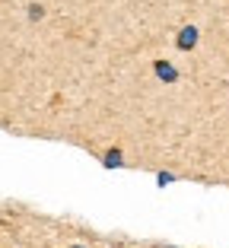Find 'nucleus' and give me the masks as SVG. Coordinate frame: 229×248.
Masks as SVG:
<instances>
[{
  "label": "nucleus",
  "instance_id": "obj_1",
  "mask_svg": "<svg viewBox=\"0 0 229 248\" xmlns=\"http://www.w3.org/2000/svg\"><path fill=\"white\" fill-rule=\"evenodd\" d=\"M198 35H200V32H198V26H185V29L178 32V38H175V42H178V48H182V51H191L194 45H198Z\"/></svg>",
  "mask_w": 229,
  "mask_h": 248
},
{
  "label": "nucleus",
  "instance_id": "obj_2",
  "mask_svg": "<svg viewBox=\"0 0 229 248\" xmlns=\"http://www.w3.org/2000/svg\"><path fill=\"white\" fill-rule=\"evenodd\" d=\"M153 73H156V80H163V83H175L178 80V70L169 64V61H156V64H153Z\"/></svg>",
  "mask_w": 229,
  "mask_h": 248
},
{
  "label": "nucleus",
  "instance_id": "obj_3",
  "mask_svg": "<svg viewBox=\"0 0 229 248\" xmlns=\"http://www.w3.org/2000/svg\"><path fill=\"white\" fill-rule=\"evenodd\" d=\"M121 162H124V156H121V150H115V146H111L108 153L102 156V166H105V169H118Z\"/></svg>",
  "mask_w": 229,
  "mask_h": 248
},
{
  "label": "nucleus",
  "instance_id": "obj_4",
  "mask_svg": "<svg viewBox=\"0 0 229 248\" xmlns=\"http://www.w3.org/2000/svg\"><path fill=\"white\" fill-rule=\"evenodd\" d=\"M156 185H159V188L172 185V175H169V172H159V175H156Z\"/></svg>",
  "mask_w": 229,
  "mask_h": 248
},
{
  "label": "nucleus",
  "instance_id": "obj_5",
  "mask_svg": "<svg viewBox=\"0 0 229 248\" xmlns=\"http://www.w3.org/2000/svg\"><path fill=\"white\" fill-rule=\"evenodd\" d=\"M42 16H45V10L38 7V3H32L29 7V19H42Z\"/></svg>",
  "mask_w": 229,
  "mask_h": 248
},
{
  "label": "nucleus",
  "instance_id": "obj_6",
  "mask_svg": "<svg viewBox=\"0 0 229 248\" xmlns=\"http://www.w3.org/2000/svg\"><path fill=\"white\" fill-rule=\"evenodd\" d=\"M70 248H83V245H70Z\"/></svg>",
  "mask_w": 229,
  "mask_h": 248
}]
</instances>
